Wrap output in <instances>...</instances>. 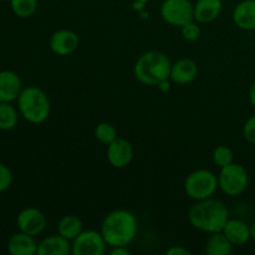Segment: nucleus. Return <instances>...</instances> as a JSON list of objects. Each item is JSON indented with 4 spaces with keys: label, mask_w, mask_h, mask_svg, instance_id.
<instances>
[{
    "label": "nucleus",
    "mask_w": 255,
    "mask_h": 255,
    "mask_svg": "<svg viewBox=\"0 0 255 255\" xmlns=\"http://www.w3.org/2000/svg\"><path fill=\"white\" fill-rule=\"evenodd\" d=\"M192 226L204 233H217L223 231L229 221V211L222 201L214 198L197 201L188 212Z\"/></svg>",
    "instance_id": "obj_1"
},
{
    "label": "nucleus",
    "mask_w": 255,
    "mask_h": 255,
    "mask_svg": "<svg viewBox=\"0 0 255 255\" xmlns=\"http://www.w3.org/2000/svg\"><path fill=\"white\" fill-rule=\"evenodd\" d=\"M138 222L132 212L126 209H116L105 217L101 224V234L107 246H128L136 238Z\"/></svg>",
    "instance_id": "obj_2"
},
{
    "label": "nucleus",
    "mask_w": 255,
    "mask_h": 255,
    "mask_svg": "<svg viewBox=\"0 0 255 255\" xmlns=\"http://www.w3.org/2000/svg\"><path fill=\"white\" fill-rule=\"evenodd\" d=\"M172 62L164 52L152 50L142 54L133 67L134 77L146 86H159L171 77Z\"/></svg>",
    "instance_id": "obj_3"
},
{
    "label": "nucleus",
    "mask_w": 255,
    "mask_h": 255,
    "mask_svg": "<svg viewBox=\"0 0 255 255\" xmlns=\"http://www.w3.org/2000/svg\"><path fill=\"white\" fill-rule=\"evenodd\" d=\"M16 101L20 115L30 124L40 125L49 119L51 112L50 100L39 87L27 86L22 89Z\"/></svg>",
    "instance_id": "obj_4"
},
{
    "label": "nucleus",
    "mask_w": 255,
    "mask_h": 255,
    "mask_svg": "<svg viewBox=\"0 0 255 255\" xmlns=\"http://www.w3.org/2000/svg\"><path fill=\"white\" fill-rule=\"evenodd\" d=\"M218 187V176L208 169H197L189 173L184 181V192L194 201L211 198Z\"/></svg>",
    "instance_id": "obj_5"
},
{
    "label": "nucleus",
    "mask_w": 255,
    "mask_h": 255,
    "mask_svg": "<svg viewBox=\"0 0 255 255\" xmlns=\"http://www.w3.org/2000/svg\"><path fill=\"white\" fill-rule=\"evenodd\" d=\"M219 188L229 197H238L247 191L249 176L247 169L238 163H231L221 168L218 176Z\"/></svg>",
    "instance_id": "obj_6"
},
{
    "label": "nucleus",
    "mask_w": 255,
    "mask_h": 255,
    "mask_svg": "<svg viewBox=\"0 0 255 255\" xmlns=\"http://www.w3.org/2000/svg\"><path fill=\"white\" fill-rule=\"evenodd\" d=\"M161 16L169 25L182 27L194 20V4L191 0H164Z\"/></svg>",
    "instance_id": "obj_7"
},
{
    "label": "nucleus",
    "mask_w": 255,
    "mask_h": 255,
    "mask_svg": "<svg viewBox=\"0 0 255 255\" xmlns=\"http://www.w3.org/2000/svg\"><path fill=\"white\" fill-rule=\"evenodd\" d=\"M106 246L101 232L82 231L72 241L71 253L74 255H102L106 252Z\"/></svg>",
    "instance_id": "obj_8"
},
{
    "label": "nucleus",
    "mask_w": 255,
    "mask_h": 255,
    "mask_svg": "<svg viewBox=\"0 0 255 255\" xmlns=\"http://www.w3.org/2000/svg\"><path fill=\"white\" fill-rule=\"evenodd\" d=\"M17 229L29 236L37 237L46 228V217L39 208L29 207L17 214L16 217Z\"/></svg>",
    "instance_id": "obj_9"
},
{
    "label": "nucleus",
    "mask_w": 255,
    "mask_h": 255,
    "mask_svg": "<svg viewBox=\"0 0 255 255\" xmlns=\"http://www.w3.org/2000/svg\"><path fill=\"white\" fill-rule=\"evenodd\" d=\"M79 45L80 37L74 30H57L50 37V49L57 56H69L76 51Z\"/></svg>",
    "instance_id": "obj_10"
},
{
    "label": "nucleus",
    "mask_w": 255,
    "mask_h": 255,
    "mask_svg": "<svg viewBox=\"0 0 255 255\" xmlns=\"http://www.w3.org/2000/svg\"><path fill=\"white\" fill-rule=\"evenodd\" d=\"M133 159V147L127 139L116 138L107 147V161L115 168H125Z\"/></svg>",
    "instance_id": "obj_11"
},
{
    "label": "nucleus",
    "mask_w": 255,
    "mask_h": 255,
    "mask_svg": "<svg viewBox=\"0 0 255 255\" xmlns=\"http://www.w3.org/2000/svg\"><path fill=\"white\" fill-rule=\"evenodd\" d=\"M22 91V82L19 75L11 70L0 71V102H12Z\"/></svg>",
    "instance_id": "obj_12"
},
{
    "label": "nucleus",
    "mask_w": 255,
    "mask_h": 255,
    "mask_svg": "<svg viewBox=\"0 0 255 255\" xmlns=\"http://www.w3.org/2000/svg\"><path fill=\"white\" fill-rule=\"evenodd\" d=\"M37 246L39 243L35 241V237L19 231V233L10 237L6 249L10 255H36Z\"/></svg>",
    "instance_id": "obj_13"
},
{
    "label": "nucleus",
    "mask_w": 255,
    "mask_h": 255,
    "mask_svg": "<svg viewBox=\"0 0 255 255\" xmlns=\"http://www.w3.org/2000/svg\"><path fill=\"white\" fill-rule=\"evenodd\" d=\"M233 21L236 26L246 31L255 30V0H243L233 10Z\"/></svg>",
    "instance_id": "obj_14"
},
{
    "label": "nucleus",
    "mask_w": 255,
    "mask_h": 255,
    "mask_svg": "<svg viewBox=\"0 0 255 255\" xmlns=\"http://www.w3.org/2000/svg\"><path fill=\"white\" fill-rule=\"evenodd\" d=\"M198 76V65L192 59H181L172 64L169 79L177 85L191 84Z\"/></svg>",
    "instance_id": "obj_15"
},
{
    "label": "nucleus",
    "mask_w": 255,
    "mask_h": 255,
    "mask_svg": "<svg viewBox=\"0 0 255 255\" xmlns=\"http://www.w3.org/2000/svg\"><path fill=\"white\" fill-rule=\"evenodd\" d=\"M222 9V0H197L194 4V20L198 24H208L221 15Z\"/></svg>",
    "instance_id": "obj_16"
},
{
    "label": "nucleus",
    "mask_w": 255,
    "mask_h": 255,
    "mask_svg": "<svg viewBox=\"0 0 255 255\" xmlns=\"http://www.w3.org/2000/svg\"><path fill=\"white\" fill-rule=\"evenodd\" d=\"M71 253V244L69 239L60 236L46 237L37 246V255H69Z\"/></svg>",
    "instance_id": "obj_17"
},
{
    "label": "nucleus",
    "mask_w": 255,
    "mask_h": 255,
    "mask_svg": "<svg viewBox=\"0 0 255 255\" xmlns=\"http://www.w3.org/2000/svg\"><path fill=\"white\" fill-rule=\"evenodd\" d=\"M222 232L233 246H244L251 241V228L246 222L239 219H229Z\"/></svg>",
    "instance_id": "obj_18"
},
{
    "label": "nucleus",
    "mask_w": 255,
    "mask_h": 255,
    "mask_svg": "<svg viewBox=\"0 0 255 255\" xmlns=\"http://www.w3.org/2000/svg\"><path fill=\"white\" fill-rule=\"evenodd\" d=\"M233 247L223 232H217L212 233L207 239L204 252L208 255H229L233 252Z\"/></svg>",
    "instance_id": "obj_19"
},
{
    "label": "nucleus",
    "mask_w": 255,
    "mask_h": 255,
    "mask_svg": "<svg viewBox=\"0 0 255 255\" xmlns=\"http://www.w3.org/2000/svg\"><path fill=\"white\" fill-rule=\"evenodd\" d=\"M82 232V222L75 214L64 216L57 223V233L69 241H74Z\"/></svg>",
    "instance_id": "obj_20"
},
{
    "label": "nucleus",
    "mask_w": 255,
    "mask_h": 255,
    "mask_svg": "<svg viewBox=\"0 0 255 255\" xmlns=\"http://www.w3.org/2000/svg\"><path fill=\"white\" fill-rule=\"evenodd\" d=\"M19 121L17 110L11 102H0V131H11Z\"/></svg>",
    "instance_id": "obj_21"
},
{
    "label": "nucleus",
    "mask_w": 255,
    "mask_h": 255,
    "mask_svg": "<svg viewBox=\"0 0 255 255\" xmlns=\"http://www.w3.org/2000/svg\"><path fill=\"white\" fill-rule=\"evenodd\" d=\"M9 1L12 12L21 19L32 16L39 6V0H9Z\"/></svg>",
    "instance_id": "obj_22"
},
{
    "label": "nucleus",
    "mask_w": 255,
    "mask_h": 255,
    "mask_svg": "<svg viewBox=\"0 0 255 255\" xmlns=\"http://www.w3.org/2000/svg\"><path fill=\"white\" fill-rule=\"evenodd\" d=\"M95 137H96L97 141L104 144H107V146L112 143L116 138H119L117 137L116 127L112 124H110V122H100L95 127Z\"/></svg>",
    "instance_id": "obj_23"
},
{
    "label": "nucleus",
    "mask_w": 255,
    "mask_h": 255,
    "mask_svg": "<svg viewBox=\"0 0 255 255\" xmlns=\"http://www.w3.org/2000/svg\"><path fill=\"white\" fill-rule=\"evenodd\" d=\"M234 154L229 147L227 146H218L214 148L213 151V162L219 167V168H223V167L228 166V164L233 163Z\"/></svg>",
    "instance_id": "obj_24"
},
{
    "label": "nucleus",
    "mask_w": 255,
    "mask_h": 255,
    "mask_svg": "<svg viewBox=\"0 0 255 255\" xmlns=\"http://www.w3.org/2000/svg\"><path fill=\"white\" fill-rule=\"evenodd\" d=\"M182 29V36H183L184 40H187V41H197V40L201 37V27L198 26V24L197 22L191 21L188 22V24L183 25V26L181 27Z\"/></svg>",
    "instance_id": "obj_25"
},
{
    "label": "nucleus",
    "mask_w": 255,
    "mask_h": 255,
    "mask_svg": "<svg viewBox=\"0 0 255 255\" xmlns=\"http://www.w3.org/2000/svg\"><path fill=\"white\" fill-rule=\"evenodd\" d=\"M12 184V173L9 167L0 162V193L7 191Z\"/></svg>",
    "instance_id": "obj_26"
},
{
    "label": "nucleus",
    "mask_w": 255,
    "mask_h": 255,
    "mask_svg": "<svg viewBox=\"0 0 255 255\" xmlns=\"http://www.w3.org/2000/svg\"><path fill=\"white\" fill-rule=\"evenodd\" d=\"M243 136L248 143L255 146V115L249 117L243 126Z\"/></svg>",
    "instance_id": "obj_27"
},
{
    "label": "nucleus",
    "mask_w": 255,
    "mask_h": 255,
    "mask_svg": "<svg viewBox=\"0 0 255 255\" xmlns=\"http://www.w3.org/2000/svg\"><path fill=\"white\" fill-rule=\"evenodd\" d=\"M166 255H191V252L182 246H173L167 249Z\"/></svg>",
    "instance_id": "obj_28"
},
{
    "label": "nucleus",
    "mask_w": 255,
    "mask_h": 255,
    "mask_svg": "<svg viewBox=\"0 0 255 255\" xmlns=\"http://www.w3.org/2000/svg\"><path fill=\"white\" fill-rule=\"evenodd\" d=\"M110 254H111V255H129V254H131V251L127 248V246L112 247Z\"/></svg>",
    "instance_id": "obj_29"
},
{
    "label": "nucleus",
    "mask_w": 255,
    "mask_h": 255,
    "mask_svg": "<svg viewBox=\"0 0 255 255\" xmlns=\"http://www.w3.org/2000/svg\"><path fill=\"white\" fill-rule=\"evenodd\" d=\"M248 97H249V101H251L252 106L255 109V82H253V84H252V86L249 87Z\"/></svg>",
    "instance_id": "obj_30"
},
{
    "label": "nucleus",
    "mask_w": 255,
    "mask_h": 255,
    "mask_svg": "<svg viewBox=\"0 0 255 255\" xmlns=\"http://www.w3.org/2000/svg\"><path fill=\"white\" fill-rule=\"evenodd\" d=\"M249 228H251V239L255 241V222L254 223L249 224Z\"/></svg>",
    "instance_id": "obj_31"
},
{
    "label": "nucleus",
    "mask_w": 255,
    "mask_h": 255,
    "mask_svg": "<svg viewBox=\"0 0 255 255\" xmlns=\"http://www.w3.org/2000/svg\"><path fill=\"white\" fill-rule=\"evenodd\" d=\"M0 1H6V0H0Z\"/></svg>",
    "instance_id": "obj_32"
}]
</instances>
